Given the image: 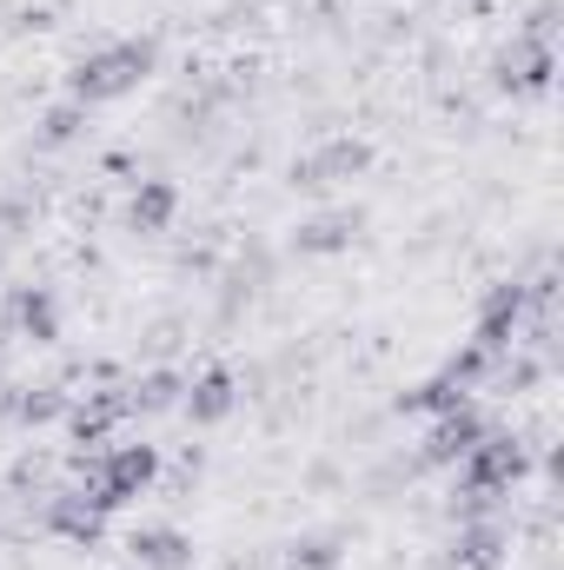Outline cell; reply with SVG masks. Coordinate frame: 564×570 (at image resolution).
Instances as JSON below:
<instances>
[{
	"instance_id": "obj_11",
	"label": "cell",
	"mask_w": 564,
	"mask_h": 570,
	"mask_svg": "<svg viewBox=\"0 0 564 570\" xmlns=\"http://www.w3.org/2000/svg\"><path fill=\"white\" fill-rule=\"evenodd\" d=\"M179 412H186V425H226L233 412H240V379L226 372V365H206L200 379H186V399H179Z\"/></svg>"
},
{
	"instance_id": "obj_21",
	"label": "cell",
	"mask_w": 564,
	"mask_h": 570,
	"mask_svg": "<svg viewBox=\"0 0 564 570\" xmlns=\"http://www.w3.org/2000/svg\"><path fill=\"white\" fill-rule=\"evenodd\" d=\"M80 134H87V107L80 100H60V107L40 114V146H74Z\"/></svg>"
},
{
	"instance_id": "obj_22",
	"label": "cell",
	"mask_w": 564,
	"mask_h": 570,
	"mask_svg": "<svg viewBox=\"0 0 564 570\" xmlns=\"http://www.w3.org/2000/svg\"><path fill=\"white\" fill-rule=\"evenodd\" d=\"M179 332H186L179 318H159V325L146 332V352H173V345H179Z\"/></svg>"
},
{
	"instance_id": "obj_9",
	"label": "cell",
	"mask_w": 564,
	"mask_h": 570,
	"mask_svg": "<svg viewBox=\"0 0 564 570\" xmlns=\"http://www.w3.org/2000/svg\"><path fill=\"white\" fill-rule=\"evenodd\" d=\"M366 233V206H332V213H312L292 226V253L299 259H332V253H352V239Z\"/></svg>"
},
{
	"instance_id": "obj_8",
	"label": "cell",
	"mask_w": 564,
	"mask_h": 570,
	"mask_svg": "<svg viewBox=\"0 0 564 570\" xmlns=\"http://www.w3.org/2000/svg\"><path fill=\"white\" fill-rule=\"evenodd\" d=\"M0 332H13L27 345H54L60 338V298H54V285H13L7 305H0Z\"/></svg>"
},
{
	"instance_id": "obj_5",
	"label": "cell",
	"mask_w": 564,
	"mask_h": 570,
	"mask_svg": "<svg viewBox=\"0 0 564 570\" xmlns=\"http://www.w3.org/2000/svg\"><path fill=\"white\" fill-rule=\"evenodd\" d=\"M485 431H492V425H485V412H478V405L465 399L458 412H438V419L425 425V438L412 444V451H419L425 471H458V464H465V451H471V444H478Z\"/></svg>"
},
{
	"instance_id": "obj_12",
	"label": "cell",
	"mask_w": 564,
	"mask_h": 570,
	"mask_svg": "<svg viewBox=\"0 0 564 570\" xmlns=\"http://www.w3.org/2000/svg\"><path fill=\"white\" fill-rule=\"evenodd\" d=\"M127 558L134 570H193V538L179 531V524H140L134 538H127Z\"/></svg>"
},
{
	"instance_id": "obj_6",
	"label": "cell",
	"mask_w": 564,
	"mask_h": 570,
	"mask_svg": "<svg viewBox=\"0 0 564 570\" xmlns=\"http://www.w3.org/2000/svg\"><path fill=\"white\" fill-rule=\"evenodd\" d=\"M525 279H498L485 298H478V325H471V345L478 352H492V358H505L512 345H518V332H525Z\"/></svg>"
},
{
	"instance_id": "obj_15",
	"label": "cell",
	"mask_w": 564,
	"mask_h": 570,
	"mask_svg": "<svg viewBox=\"0 0 564 570\" xmlns=\"http://www.w3.org/2000/svg\"><path fill=\"white\" fill-rule=\"evenodd\" d=\"M465 399H471V392H465L458 379H445V372H438V379H419V385H406V392L392 399V412H399V419H438V412H458Z\"/></svg>"
},
{
	"instance_id": "obj_19",
	"label": "cell",
	"mask_w": 564,
	"mask_h": 570,
	"mask_svg": "<svg viewBox=\"0 0 564 570\" xmlns=\"http://www.w3.org/2000/svg\"><path fill=\"white\" fill-rule=\"evenodd\" d=\"M40 219V199L33 193H0V253H13Z\"/></svg>"
},
{
	"instance_id": "obj_2",
	"label": "cell",
	"mask_w": 564,
	"mask_h": 570,
	"mask_svg": "<svg viewBox=\"0 0 564 570\" xmlns=\"http://www.w3.org/2000/svg\"><path fill=\"white\" fill-rule=\"evenodd\" d=\"M525 478H532V444L518 431H485L458 464V484H471L485 498H512Z\"/></svg>"
},
{
	"instance_id": "obj_1",
	"label": "cell",
	"mask_w": 564,
	"mask_h": 570,
	"mask_svg": "<svg viewBox=\"0 0 564 570\" xmlns=\"http://www.w3.org/2000/svg\"><path fill=\"white\" fill-rule=\"evenodd\" d=\"M153 67H159V40H146V33L140 40H107V47H94V53L74 60L67 100H80V107L94 114V107H107V100H127Z\"/></svg>"
},
{
	"instance_id": "obj_7",
	"label": "cell",
	"mask_w": 564,
	"mask_h": 570,
	"mask_svg": "<svg viewBox=\"0 0 564 570\" xmlns=\"http://www.w3.org/2000/svg\"><path fill=\"white\" fill-rule=\"evenodd\" d=\"M40 531H47V538H67V544H80V551H94V544L107 538V511H100L80 484H67V491H47Z\"/></svg>"
},
{
	"instance_id": "obj_3",
	"label": "cell",
	"mask_w": 564,
	"mask_h": 570,
	"mask_svg": "<svg viewBox=\"0 0 564 570\" xmlns=\"http://www.w3.org/2000/svg\"><path fill=\"white\" fill-rule=\"evenodd\" d=\"M366 166H372V146L359 140V134H332V140H319L312 153H299L285 166V186L292 193H332V186L359 179Z\"/></svg>"
},
{
	"instance_id": "obj_14",
	"label": "cell",
	"mask_w": 564,
	"mask_h": 570,
	"mask_svg": "<svg viewBox=\"0 0 564 570\" xmlns=\"http://www.w3.org/2000/svg\"><path fill=\"white\" fill-rule=\"evenodd\" d=\"M120 399H127V419H159V412H179L186 379H179L173 365H153V372H140V379L120 385Z\"/></svg>"
},
{
	"instance_id": "obj_17",
	"label": "cell",
	"mask_w": 564,
	"mask_h": 570,
	"mask_svg": "<svg viewBox=\"0 0 564 570\" xmlns=\"http://www.w3.org/2000/svg\"><path fill=\"white\" fill-rule=\"evenodd\" d=\"M60 419H67V392H60V385H13V412H7V425L40 431V425H60Z\"/></svg>"
},
{
	"instance_id": "obj_23",
	"label": "cell",
	"mask_w": 564,
	"mask_h": 570,
	"mask_svg": "<svg viewBox=\"0 0 564 570\" xmlns=\"http://www.w3.org/2000/svg\"><path fill=\"white\" fill-rule=\"evenodd\" d=\"M0 266H7V253H0Z\"/></svg>"
},
{
	"instance_id": "obj_13",
	"label": "cell",
	"mask_w": 564,
	"mask_h": 570,
	"mask_svg": "<svg viewBox=\"0 0 564 570\" xmlns=\"http://www.w3.org/2000/svg\"><path fill=\"white\" fill-rule=\"evenodd\" d=\"M127 419V399H120V385H107V392H87V399H67V438L74 444H107V431Z\"/></svg>"
},
{
	"instance_id": "obj_20",
	"label": "cell",
	"mask_w": 564,
	"mask_h": 570,
	"mask_svg": "<svg viewBox=\"0 0 564 570\" xmlns=\"http://www.w3.org/2000/svg\"><path fill=\"white\" fill-rule=\"evenodd\" d=\"M7 491H13V498H47V491H54V464H47V451H20L13 471H7Z\"/></svg>"
},
{
	"instance_id": "obj_16",
	"label": "cell",
	"mask_w": 564,
	"mask_h": 570,
	"mask_svg": "<svg viewBox=\"0 0 564 570\" xmlns=\"http://www.w3.org/2000/svg\"><path fill=\"white\" fill-rule=\"evenodd\" d=\"M173 213H179V186L173 179H140L134 199H127V226L134 233H166Z\"/></svg>"
},
{
	"instance_id": "obj_10",
	"label": "cell",
	"mask_w": 564,
	"mask_h": 570,
	"mask_svg": "<svg viewBox=\"0 0 564 570\" xmlns=\"http://www.w3.org/2000/svg\"><path fill=\"white\" fill-rule=\"evenodd\" d=\"M505 551H512V531L498 518H471V524H451L445 570H505Z\"/></svg>"
},
{
	"instance_id": "obj_18",
	"label": "cell",
	"mask_w": 564,
	"mask_h": 570,
	"mask_svg": "<svg viewBox=\"0 0 564 570\" xmlns=\"http://www.w3.org/2000/svg\"><path fill=\"white\" fill-rule=\"evenodd\" d=\"M339 558H346V538H339V531H305V538H292V551H285L292 570H339Z\"/></svg>"
},
{
	"instance_id": "obj_4",
	"label": "cell",
	"mask_w": 564,
	"mask_h": 570,
	"mask_svg": "<svg viewBox=\"0 0 564 570\" xmlns=\"http://www.w3.org/2000/svg\"><path fill=\"white\" fill-rule=\"evenodd\" d=\"M552 80H558V53H552V40L512 33V47H498V60H492V87L512 94V100H545Z\"/></svg>"
}]
</instances>
